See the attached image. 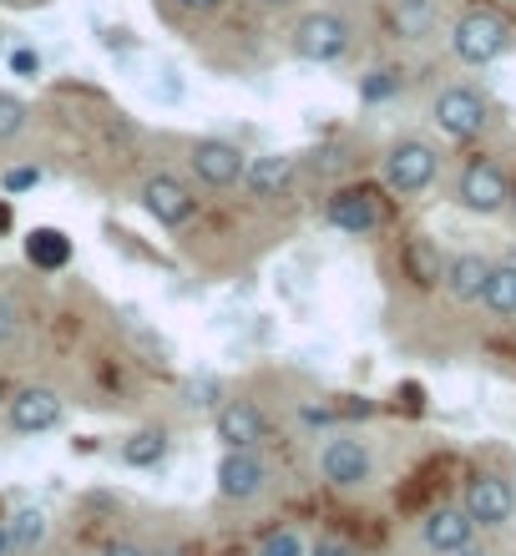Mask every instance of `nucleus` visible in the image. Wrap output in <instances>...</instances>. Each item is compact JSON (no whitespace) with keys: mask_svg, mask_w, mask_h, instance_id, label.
Wrapping results in <instances>:
<instances>
[{"mask_svg":"<svg viewBox=\"0 0 516 556\" xmlns=\"http://www.w3.org/2000/svg\"><path fill=\"white\" fill-rule=\"evenodd\" d=\"M0 556H11V536H5V516H0Z\"/></svg>","mask_w":516,"mask_h":556,"instance_id":"34","label":"nucleus"},{"mask_svg":"<svg viewBox=\"0 0 516 556\" xmlns=\"http://www.w3.org/2000/svg\"><path fill=\"white\" fill-rule=\"evenodd\" d=\"M167 445H173V435H167V425H142V430H133V435L122 440V466L133 470H152L167 460Z\"/></svg>","mask_w":516,"mask_h":556,"instance_id":"17","label":"nucleus"},{"mask_svg":"<svg viewBox=\"0 0 516 556\" xmlns=\"http://www.w3.org/2000/svg\"><path fill=\"white\" fill-rule=\"evenodd\" d=\"M319 476L340 491H360L375 476V455L360 435H329L325 451H319Z\"/></svg>","mask_w":516,"mask_h":556,"instance_id":"7","label":"nucleus"},{"mask_svg":"<svg viewBox=\"0 0 516 556\" xmlns=\"http://www.w3.org/2000/svg\"><path fill=\"white\" fill-rule=\"evenodd\" d=\"M26 264L41 268V274H61L72 264V238L61 228H30L26 233Z\"/></svg>","mask_w":516,"mask_h":556,"instance_id":"18","label":"nucleus"},{"mask_svg":"<svg viewBox=\"0 0 516 556\" xmlns=\"http://www.w3.org/2000/svg\"><path fill=\"white\" fill-rule=\"evenodd\" d=\"M456 203L466 207V213H481V218L502 213V207L512 203V177H506L502 162H491V157L466 162V167H461V182H456Z\"/></svg>","mask_w":516,"mask_h":556,"instance_id":"6","label":"nucleus"},{"mask_svg":"<svg viewBox=\"0 0 516 556\" xmlns=\"http://www.w3.org/2000/svg\"><path fill=\"white\" fill-rule=\"evenodd\" d=\"M177 5H183V11H198V15H207V11H218L223 0H177Z\"/></svg>","mask_w":516,"mask_h":556,"instance_id":"31","label":"nucleus"},{"mask_svg":"<svg viewBox=\"0 0 516 556\" xmlns=\"http://www.w3.org/2000/svg\"><path fill=\"white\" fill-rule=\"evenodd\" d=\"M102 556H152V552H142V546H137V542H112Z\"/></svg>","mask_w":516,"mask_h":556,"instance_id":"30","label":"nucleus"},{"mask_svg":"<svg viewBox=\"0 0 516 556\" xmlns=\"http://www.w3.org/2000/svg\"><path fill=\"white\" fill-rule=\"evenodd\" d=\"M66 405H61L56 390H46V384H26V390H15L11 400V430L15 435H46V430H56Z\"/></svg>","mask_w":516,"mask_h":556,"instance_id":"12","label":"nucleus"},{"mask_svg":"<svg viewBox=\"0 0 516 556\" xmlns=\"http://www.w3.org/2000/svg\"><path fill=\"white\" fill-rule=\"evenodd\" d=\"M451 51L466 66H491V61H502L512 51V21L502 11H491V5H471L451 26Z\"/></svg>","mask_w":516,"mask_h":556,"instance_id":"1","label":"nucleus"},{"mask_svg":"<svg viewBox=\"0 0 516 556\" xmlns=\"http://www.w3.org/2000/svg\"><path fill=\"white\" fill-rule=\"evenodd\" d=\"M350 46H354V26L344 21L340 11H310V15H299V26H294V56L299 61L329 66V61L350 56Z\"/></svg>","mask_w":516,"mask_h":556,"instance_id":"3","label":"nucleus"},{"mask_svg":"<svg viewBox=\"0 0 516 556\" xmlns=\"http://www.w3.org/2000/svg\"><path fill=\"white\" fill-rule=\"evenodd\" d=\"M461 511L471 516L476 527H506V521H512V511H516L512 481H502V476H471Z\"/></svg>","mask_w":516,"mask_h":556,"instance_id":"13","label":"nucleus"},{"mask_svg":"<svg viewBox=\"0 0 516 556\" xmlns=\"http://www.w3.org/2000/svg\"><path fill=\"white\" fill-rule=\"evenodd\" d=\"M385 188L400 192V198H415V192H426L436 177H441V152L426 142V137H400V142L385 147Z\"/></svg>","mask_w":516,"mask_h":556,"instance_id":"2","label":"nucleus"},{"mask_svg":"<svg viewBox=\"0 0 516 556\" xmlns=\"http://www.w3.org/2000/svg\"><path fill=\"white\" fill-rule=\"evenodd\" d=\"M430 117L451 142H476L491 127V102L476 87H445L430 102Z\"/></svg>","mask_w":516,"mask_h":556,"instance_id":"4","label":"nucleus"},{"mask_svg":"<svg viewBox=\"0 0 516 556\" xmlns=\"http://www.w3.org/2000/svg\"><path fill=\"white\" fill-rule=\"evenodd\" d=\"M506 207H512V213H516V182H512V203H506Z\"/></svg>","mask_w":516,"mask_h":556,"instance_id":"35","label":"nucleus"},{"mask_svg":"<svg viewBox=\"0 0 516 556\" xmlns=\"http://www.w3.org/2000/svg\"><path fill=\"white\" fill-rule=\"evenodd\" d=\"M11 228H15V207L5 203V198H0V238L11 233Z\"/></svg>","mask_w":516,"mask_h":556,"instance_id":"32","label":"nucleus"},{"mask_svg":"<svg viewBox=\"0 0 516 556\" xmlns=\"http://www.w3.org/2000/svg\"><path fill=\"white\" fill-rule=\"evenodd\" d=\"M11 72L15 76H41V56H36L30 46H15V51H11Z\"/></svg>","mask_w":516,"mask_h":556,"instance_id":"29","label":"nucleus"},{"mask_svg":"<svg viewBox=\"0 0 516 556\" xmlns=\"http://www.w3.org/2000/svg\"><path fill=\"white\" fill-rule=\"evenodd\" d=\"M30 122V106L21 102V97H11V91H0V142L5 137H21Z\"/></svg>","mask_w":516,"mask_h":556,"instance_id":"25","label":"nucleus"},{"mask_svg":"<svg viewBox=\"0 0 516 556\" xmlns=\"http://www.w3.org/2000/svg\"><path fill=\"white\" fill-rule=\"evenodd\" d=\"M264 5H289V0H264Z\"/></svg>","mask_w":516,"mask_h":556,"instance_id":"36","label":"nucleus"},{"mask_svg":"<svg viewBox=\"0 0 516 556\" xmlns=\"http://www.w3.org/2000/svg\"><path fill=\"white\" fill-rule=\"evenodd\" d=\"M436 21H441L436 0H390V26H395L400 41H426Z\"/></svg>","mask_w":516,"mask_h":556,"instance_id":"19","label":"nucleus"},{"mask_svg":"<svg viewBox=\"0 0 516 556\" xmlns=\"http://www.w3.org/2000/svg\"><path fill=\"white\" fill-rule=\"evenodd\" d=\"M142 207H148L152 223H163V228H188L198 218V192L173 173H158L142 182Z\"/></svg>","mask_w":516,"mask_h":556,"instance_id":"8","label":"nucleus"},{"mask_svg":"<svg viewBox=\"0 0 516 556\" xmlns=\"http://www.w3.org/2000/svg\"><path fill=\"white\" fill-rule=\"evenodd\" d=\"M213 430H218L223 451H259V440L268 435V420L253 400H228L213 415Z\"/></svg>","mask_w":516,"mask_h":556,"instance_id":"14","label":"nucleus"},{"mask_svg":"<svg viewBox=\"0 0 516 556\" xmlns=\"http://www.w3.org/2000/svg\"><path fill=\"white\" fill-rule=\"evenodd\" d=\"M400 87H405V72H400V66H375V72L360 81V97H365V102H390V97H400Z\"/></svg>","mask_w":516,"mask_h":556,"instance_id":"23","label":"nucleus"},{"mask_svg":"<svg viewBox=\"0 0 516 556\" xmlns=\"http://www.w3.org/2000/svg\"><path fill=\"white\" fill-rule=\"evenodd\" d=\"M268 491V460L259 451H223L218 460V496L223 501H253Z\"/></svg>","mask_w":516,"mask_h":556,"instance_id":"10","label":"nucleus"},{"mask_svg":"<svg viewBox=\"0 0 516 556\" xmlns=\"http://www.w3.org/2000/svg\"><path fill=\"white\" fill-rule=\"evenodd\" d=\"M259 556H304V536L294 527H274L259 536Z\"/></svg>","mask_w":516,"mask_h":556,"instance_id":"24","label":"nucleus"},{"mask_svg":"<svg viewBox=\"0 0 516 556\" xmlns=\"http://www.w3.org/2000/svg\"><path fill=\"white\" fill-rule=\"evenodd\" d=\"M5 536H11V556H36L51 536V516L36 506H21L15 516H5Z\"/></svg>","mask_w":516,"mask_h":556,"instance_id":"20","label":"nucleus"},{"mask_svg":"<svg viewBox=\"0 0 516 556\" xmlns=\"http://www.w3.org/2000/svg\"><path fill=\"white\" fill-rule=\"evenodd\" d=\"M476 304H487L496 319H516V264H491Z\"/></svg>","mask_w":516,"mask_h":556,"instance_id":"21","label":"nucleus"},{"mask_svg":"<svg viewBox=\"0 0 516 556\" xmlns=\"http://www.w3.org/2000/svg\"><path fill=\"white\" fill-rule=\"evenodd\" d=\"M471 536H476V521L461 506H436L420 521V542L436 556H471Z\"/></svg>","mask_w":516,"mask_h":556,"instance_id":"11","label":"nucleus"},{"mask_svg":"<svg viewBox=\"0 0 516 556\" xmlns=\"http://www.w3.org/2000/svg\"><path fill=\"white\" fill-rule=\"evenodd\" d=\"M26 188H41V167H11L5 173V192H26Z\"/></svg>","mask_w":516,"mask_h":556,"instance_id":"27","label":"nucleus"},{"mask_svg":"<svg viewBox=\"0 0 516 556\" xmlns=\"http://www.w3.org/2000/svg\"><path fill=\"white\" fill-rule=\"evenodd\" d=\"M310 556H360V546L344 542V536H319V542L310 546Z\"/></svg>","mask_w":516,"mask_h":556,"instance_id":"28","label":"nucleus"},{"mask_svg":"<svg viewBox=\"0 0 516 556\" xmlns=\"http://www.w3.org/2000/svg\"><path fill=\"white\" fill-rule=\"evenodd\" d=\"M15 334H21V308H15L11 299L0 293V344H11Z\"/></svg>","mask_w":516,"mask_h":556,"instance_id":"26","label":"nucleus"},{"mask_svg":"<svg viewBox=\"0 0 516 556\" xmlns=\"http://www.w3.org/2000/svg\"><path fill=\"white\" fill-rule=\"evenodd\" d=\"M299 177V157H289V152H264V157H249V167H243V182H249L253 198H284V192L294 188Z\"/></svg>","mask_w":516,"mask_h":556,"instance_id":"15","label":"nucleus"},{"mask_svg":"<svg viewBox=\"0 0 516 556\" xmlns=\"http://www.w3.org/2000/svg\"><path fill=\"white\" fill-rule=\"evenodd\" d=\"M152 556H192V546L177 542V546H163V552H152Z\"/></svg>","mask_w":516,"mask_h":556,"instance_id":"33","label":"nucleus"},{"mask_svg":"<svg viewBox=\"0 0 516 556\" xmlns=\"http://www.w3.org/2000/svg\"><path fill=\"white\" fill-rule=\"evenodd\" d=\"M188 162H192V173H198V182H207V188H234V182H243L249 152L238 142H223V137H198Z\"/></svg>","mask_w":516,"mask_h":556,"instance_id":"9","label":"nucleus"},{"mask_svg":"<svg viewBox=\"0 0 516 556\" xmlns=\"http://www.w3.org/2000/svg\"><path fill=\"white\" fill-rule=\"evenodd\" d=\"M325 223L350 238H369L385 223L380 188H369V182H344V188H335L325 203Z\"/></svg>","mask_w":516,"mask_h":556,"instance_id":"5","label":"nucleus"},{"mask_svg":"<svg viewBox=\"0 0 516 556\" xmlns=\"http://www.w3.org/2000/svg\"><path fill=\"white\" fill-rule=\"evenodd\" d=\"M441 268H445V258L430 238H411V243H405V274H411V283L436 289V283H441Z\"/></svg>","mask_w":516,"mask_h":556,"instance_id":"22","label":"nucleus"},{"mask_svg":"<svg viewBox=\"0 0 516 556\" xmlns=\"http://www.w3.org/2000/svg\"><path fill=\"white\" fill-rule=\"evenodd\" d=\"M487 274H491V258H481V253H456V258H445L441 283H445V293H451L456 304H476Z\"/></svg>","mask_w":516,"mask_h":556,"instance_id":"16","label":"nucleus"}]
</instances>
